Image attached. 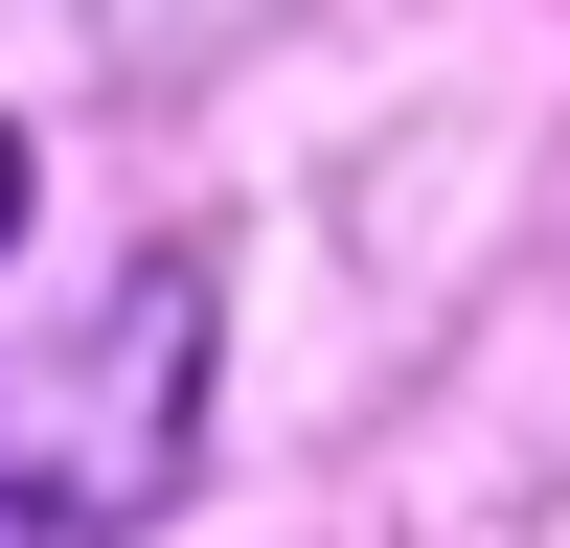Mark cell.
Instances as JSON below:
<instances>
[{
	"instance_id": "1",
	"label": "cell",
	"mask_w": 570,
	"mask_h": 548,
	"mask_svg": "<svg viewBox=\"0 0 570 548\" xmlns=\"http://www.w3.org/2000/svg\"><path fill=\"white\" fill-rule=\"evenodd\" d=\"M0 228H23V137H0Z\"/></svg>"
}]
</instances>
